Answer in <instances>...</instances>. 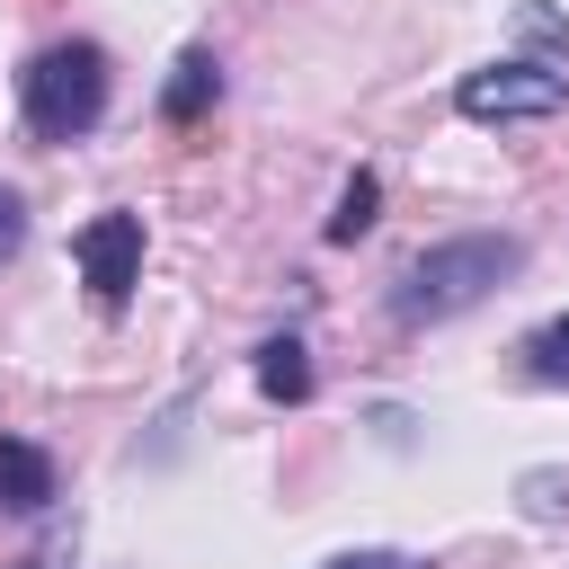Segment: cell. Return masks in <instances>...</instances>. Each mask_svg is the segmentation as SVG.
Returning a JSON list of instances; mask_svg holds the SVG:
<instances>
[{
    "instance_id": "cell-12",
    "label": "cell",
    "mask_w": 569,
    "mask_h": 569,
    "mask_svg": "<svg viewBox=\"0 0 569 569\" xmlns=\"http://www.w3.org/2000/svg\"><path fill=\"white\" fill-rule=\"evenodd\" d=\"M18 569H53V560H18Z\"/></svg>"
},
{
    "instance_id": "cell-9",
    "label": "cell",
    "mask_w": 569,
    "mask_h": 569,
    "mask_svg": "<svg viewBox=\"0 0 569 569\" xmlns=\"http://www.w3.org/2000/svg\"><path fill=\"white\" fill-rule=\"evenodd\" d=\"M373 213H382V178H373V169H356V178L338 187V213H329V240H338V249H356V240L373 231Z\"/></svg>"
},
{
    "instance_id": "cell-6",
    "label": "cell",
    "mask_w": 569,
    "mask_h": 569,
    "mask_svg": "<svg viewBox=\"0 0 569 569\" xmlns=\"http://www.w3.org/2000/svg\"><path fill=\"white\" fill-rule=\"evenodd\" d=\"M213 98H222V62H213L204 44H187L178 71H169V89H160V116H169V124H196Z\"/></svg>"
},
{
    "instance_id": "cell-7",
    "label": "cell",
    "mask_w": 569,
    "mask_h": 569,
    "mask_svg": "<svg viewBox=\"0 0 569 569\" xmlns=\"http://www.w3.org/2000/svg\"><path fill=\"white\" fill-rule=\"evenodd\" d=\"M258 400H276V409H302L311 400V347L302 338H267L258 347Z\"/></svg>"
},
{
    "instance_id": "cell-10",
    "label": "cell",
    "mask_w": 569,
    "mask_h": 569,
    "mask_svg": "<svg viewBox=\"0 0 569 569\" xmlns=\"http://www.w3.org/2000/svg\"><path fill=\"white\" fill-rule=\"evenodd\" d=\"M320 569H427L418 551H338V560H320Z\"/></svg>"
},
{
    "instance_id": "cell-8",
    "label": "cell",
    "mask_w": 569,
    "mask_h": 569,
    "mask_svg": "<svg viewBox=\"0 0 569 569\" xmlns=\"http://www.w3.org/2000/svg\"><path fill=\"white\" fill-rule=\"evenodd\" d=\"M516 356H525V373H533V382H551V391H569V311H551V320H533Z\"/></svg>"
},
{
    "instance_id": "cell-5",
    "label": "cell",
    "mask_w": 569,
    "mask_h": 569,
    "mask_svg": "<svg viewBox=\"0 0 569 569\" xmlns=\"http://www.w3.org/2000/svg\"><path fill=\"white\" fill-rule=\"evenodd\" d=\"M44 507H53V453L0 436V516H44Z\"/></svg>"
},
{
    "instance_id": "cell-2",
    "label": "cell",
    "mask_w": 569,
    "mask_h": 569,
    "mask_svg": "<svg viewBox=\"0 0 569 569\" xmlns=\"http://www.w3.org/2000/svg\"><path fill=\"white\" fill-rule=\"evenodd\" d=\"M107 98H116V71H107V53H98L89 36L44 44V53L18 71V116H27L36 142H80V133H98Z\"/></svg>"
},
{
    "instance_id": "cell-3",
    "label": "cell",
    "mask_w": 569,
    "mask_h": 569,
    "mask_svg": "<svg viewBox=\"0 0 569 569\" xmlns=\"http://www.w3.org/2000/svg\"><path fill=\"white\" fill-rule=\"evenodd\" d=\"M453 107L471 116V124H542V116H560L569 107V62H480V71H462L453 80Z\"/></svg>"
},
{
    "instance_id": "cell-1",
    "label": "cell",
    "mask_w": 569,
    "mask_h": 569,
    "mask_svg": "<svg viewBox=\"0 0 569 569\" xmlns=\"http://www.w3.org/2000/svg\"><path fill=\"white\" fill-rule=\"evenodd\" d=\"M516 267H525V240H516V231H462V240H436V249L409 258L391 311H400L409 329H418V320H453V311L489 302Z\"/></svg>"
},
{
    "instance_id": "cell-11",
    "label": "cell",
    "mask_w": 569,
    "mask_h": 569,
    "mask_svg": "<svg viewBox=\"0 0 569 569\" xmlns=\"http://www.w3.org/2000/svg\"><path fill=\"white\" fill-rule=\"evenodd\" d=\"M18 231H27V213H18V196L0 187V249H18Z\"/></svg>"
},
{
    "instance_id": "cell-4",
    "label": "cell",
    "mask_w": 569,
    "mask_h": 569,
    "mask_svg": "<svg viewBox=\"0 0 569 569\" xmlns=\"http://www.w3.org/2000/svg\"><path fill=\"white\" fill-rule=\"evenodd\" d=\"M71 267H80V284H89L98 311H124L133 284H142V213H98V222H80V231H71Z\"/></svg>"
}]
</instances>
